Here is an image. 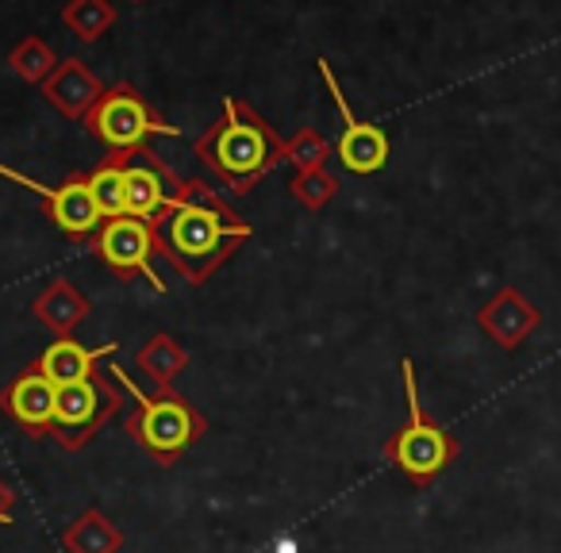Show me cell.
I'll return each mask as SVG.
<instances>
[{
	"label": "cell",
	"mask_w": 561,
	"mask_h": 553,
	"mask_svg": "<svg viewBox=\"0 0 561 553\" xmlns=\"http://www.w3.org/2000/svg\"><path fill=\"white\" fill-rule=\"evenodd\" d=\"M112 377L119 381V389H127V396L135 400V412L124 419L127 435L158 461V465H173L196 438L204 435V415L188 404L185 396L170 389H158L154 396L139 389L127 373L112 369Z\"/></svg>",
	"instance_id": "obj_1"
},
{
	"label": "cell",
	"mask_w": 561,
	"mask_h": 553,
	"mask_svg": "<svg viewBox=\"0 0 561 553\" xmlns=\"http://www.w3.org/2000/svg\"><path fill=\"white\" fill-rule=\"evenodd\" d=\"M250 227L247 223H231L224 208L216 204H188L181 200L173 208L170 223L162 234V250L170 254V262L178 269L188 273V281H204L211 269L227 257V242L231 239H247Z\"/></svg>",
	"instance_id": "obj_2"
},
{
	"label": "cell",
	"mask_w": 561,
	"mask_h": 553,
	"mask_svg": "<svg viewBox=\"0 0 561 553\" xmlns=\"http://www.w3.org/2000/svg\"><path fill=\"white\" fill-rule=\"evenodd\" d=\"M404 396H408V423L389 438L385 446V458L400 469L412 484H431L446 465L454 461L458 453V442L438 427L435 419H427L423 412V400H420V389H415V366L404 361Z\"/></svg>",
	"instance_id": "obj_3"
},
{
	"label": "cell",
	"mask_w": 561,
	"mask_h": 553,
	"mask_svg": "<svg viewBox=\"0 0 561 553\" xmlns=\"http://www.w3.org/2000/svg\"><path fill=\"white\" fill-rule=\"evenodd\" d=\"M224 112H227L224 127L204 139L201 154H204V162L216 165V173L227 181V185L247 193V188L277 162L280 147L262 124H254V119L247 116V112L239 116V104L234 101H227Z\"/></svg>",
	"instance_id": "obj_4"
},
{
	"label": "cell",
	"mask_w": 561,
	"mask_h": 553,
	"mask_svg": "<svg viewBox=\"0 0 561 553\" xmlns=\"http://www.w3.org/2000/svg\"><path fill=\"white\" fill-rule=\"evenodd\" d=\"M116 407H119V396L112 389H104L96 377L78 381V384H66V389H58L50 435H55L66 450H78V446H85L89 438L116 415Z\"/></svg>",
	"instance_id": "obj_5"
},
{
	"label": "cell",
	"mask_w": 561,
	"mask_h": 553,
	"mask_svg": "<svg viewBox=\"0 0 561 553\" xmlns=\"http://www.w3.org/2000/svg\"><path fill=\"white\" fill-rule=\"evenodd\" d=\"M93 131L101 135L112 150H139L150 135H181L178 127L158 124L147 104L127 85L101 96V104H96V112H93Z\"/></svg>",
	"instance_id": "obj_6"
},
{
	"label": "cell",
	"mask_w": 561,
	"mask_h": 553,
	"mask_svg": "<svg viewBox=\"0 0 561 553\" xmlns=\"http://www.w3.org/2000/svg\"><path fill=\"white\" fill-rule=\"evenodd\" d=\"M0 177H9V181H16V185L32 188V193L47 196L50 219H55L66 234H89V231H96V227H101L104 216H101V208H96V200H93L89 177H73V181H66V185L50 188V185H43V181L27 177V173L9 170V165H0Z\"/></svg>",
	"instance_id": "obj_7"
},
{
	"label": "cell",
	"mask_w": 561,
	"mask_h": 553,
	"mask_svg": "<svg viewBox=\"0 0 561 553\" xmlns=\"http://www.w3.org/2000/svg\"><path fill=\"white\" fill-rule=\"evenodd\" d=\"M96 250L101 257L112 265L116 273H142L158 292H165L162 277H154L150 269V250H154V227H147L142 219L135 216H119V219H108L96 239Z\"/></svg>",
	"instance_id": "obj_8"
},
{
	"label": "cell",
	"mask_w": 561,
	"mask_h": 553,
	"mask_svg": "<svg viewBox=\"0 0 561 553\" xmlns=\"http://www.w3.org/2000/svg\"><path fill=\"white\" fill-rule=\"evenodd\" d=\"M323 78H328V89H331V101H335V108L343 112V139H339V158H343V165L351 173H377L385 162H389V139H385L381 127L374 124H358L351 112V104H346L343 89H339V81L331 78V66L320 62Z\"/></svg>",
	"instance_id": "obj_9"
},
{
	"label": "cell",
	"mask_w": 561,
	"mask_h": 553,
	"mask_svg": "<svg viewBox=\"0 0 561 553\" xmlns=\"http://www.w3.org/2000/svg\"><path fill=\"white\" fill-rule=\"evenodd\" d=\"M55 404H58V389L39 369L20 373L9 389L0 392V407H4V412L24 427V435H32V438L50 430V423H55Z\"/></svg>",
	"instance_id": "obj_10"
},
{
	"label": "cell",
	"mask_w": 561,
	"mask_h": 553,
	"mask_svg": "<svg viewBox=\"0 0 561 553\" xmlns=\"http://www.w3.org/2000/svg\"><path fill=\"white\" fill-rule=\"evenodd\" d=\"M119 343H108V346H96V350H85L81 343H73V338H58L55 346H47L39 358V373L47 377L55 389H66V384H78V381H89L96 369V361L108 358V354H116Z\"/></svg>",
	"instance_id": "obj_11"
},
{
	"label": "cell",
	"mask_w": 561,
	"mask_h": 553,
	"mask_svg": "<svg viewBox=\"0 0 561 553\" xmlns=\"http://www.w3.org/2000/svg\"><path fill=\"white\" fill-rule=\"evenodd\" d=\"M481 327L496 338L504 350H515L530 331L538 327V312L519 297L515 289H504L489 308L481 312Z\"/></svg>",
	"instance_id": "obj_12"
},
{
	"label": "cell",
	"mask_w": 561,
	"mask_h": 553,
	"mask_svg": "<svg viewBox=\"0 0 561 553\" xmlns=\"http://www.w3.org/2000/svg\"><path fill=\"white\" fill-rule=\"evenodd\" d=\"M62 545L66 553H119L124 550V530L104 511L89 507L70 522V530L62 534Z\"/></svg>",
	"instance_id": "obj_13"
},
{
	"label": "cell",
	"mask_w": 561,
	"mask_h": 553,
	"mask_svg": "<svg viewBox=\"0 0 561 553\" xmlns=\"http://www.w3.org/2000/svg\"><path fill=\"white\" fill-rule=\"evenodd\" d=\"M101 93H104L101 81H96L93 73L81 70L78 62H66L47 85L50 104H55V108H62L66 116H85V112L101 101Z\"/></svg>",
	"instance_id": "obj_14"
},
{
	"label": "cell",
	"mask_w": 561,
	"mask_h": 553,
	"mask_svg": "<svg viewBox=\"0 0 561 553\" xmlns=\"http://www.w3.org/2000/svg\"><path fill=\"white\" fill-rule=\"evenodd\" d=\"M35 315H39L50 331H58V335H70V331L89 315V300L81 297L70 281H55L39 300H35Z\"/></svg>",
	"instance_id": "obj_15"
},
{
	"label": "cell",
	"mask_w": 561,
	"mask_h": 553,
	"mask_svg": "<svg viewBox=\"0 0 561 553\" xmlns=\"http://www.w3.org/2000/svg\"><path fill=\"white\" fill-rule=\"evenodd\" d=\"M165 208V181L154 165H131L127 170V216L154 223L158 211Z\"/></svg>",
	"instance_id": "obj_16"
},
{
	"label": "cell",
	"mask_w": 561,
	"mask_h": 553,
	"mask_svg": "<svg viewBox=\"0 0 561 553\" xmlns=\"http://www.w3.org/2000/svg\"><path fill=\"white\" fill-rule=\"evenodd\" d=\"M135 366L142 369V377H147L150 384H158V389H170L173 377H178L181 369L188 366V354L181 350V346L173 343L170 335H154V338H150V343L139 350Z\"/></svg>",
	"instance_id": "obj_17"
},
{
	"label": "cell",
	"mask_w": 561,
	"mask_h": 553,
	"mask_svg": "<svg viewBox=\"0 0 561 553\" xmlns=\"http://www.w3.org/2000/svg\"><path fill=\"white\" fill-rule=\"evenodd\" d=\"M89 188H93V200L104 219L127 216V170L119 162L101 165V170L89 177Z\"/></svg>",
	"instance_id": "obj_18"
},
{
	"label": "cell",
	"mask_w": 561,
	"mask_h": 553,
	"mask_svg": "<svg viewBox=\"0 0 561 553\" xmlns=\"http://www.w3.org/2000/svg\"><path fill=\"white\" fill-rule=\"evenodd\" d=\"M108 20H112V12L104 9V0H78L70 9V24L78 27L81 39H96Z\"/></svg>",
	"instance_id": "obj_19"
},
{
	"label": "cell",
	"mask_w": 561,
	"mask_h": 553,
	"mask_svg": "<svg viewBox=\"0 0 561 553\" xmlns=\"http://www.w3.org/2000/svg\"><path fill=\"white\" fill-rule=\"evenodd\" d=\"M335 177H328V173H320V170H300V177H297V185H293V193L300 196V200L308 204V208H320L323 200H331L335 196Z\"/></svg>",
	"instance_id": "obj_20"
},
{
	"label": "cell",
	"mask_w": 561,
	"mask_h": 553,
	"mask_svg": "<svg viewBox=\"0 0 561 553\" xmlns=\"http://www.w3.org/2000/svg\"><path fill=\"white\" fill-rule=\"evenodd\" d=\"M285 154H289L300 170H320V162L328 158V142H323L316 131H305V135H297V139H293V147L285 150Z\"/></svg>",
	"instance_id": "obj_21"
},
{
	"label": "cell",
	"mask_w": 561,
	"mask_h": 553,
	"mask_svg": "<svg viewBox=\"0 0 561 553\" xmlns=\"http://www.w3.org/2000/svg\"><path fill=\"white\" fill-rule=\"evenodd\" d=\"M12 66H16V73L20 78H27V81H39L43 73L50 70V55L43 50V43H27V47H20L16 50V58H12Z\"/></svg>",
	"instance_id": "obj_22"
},
{
	"label": "cell",
	"mask_w": 561,
	"mask_h": 553,
	"mask_svg": "<svg viewBox=\"0 0 561 553\" xmlns=\"http://www.w3.org/2000/svg\"><path fill=\"white\" fill-rule=\"evenodd\" d=\"M12 499H16V496H12V488L0 481V527H9V522H12Z\"/></svg>",
	"instance_id": "obj_23"
}]
</instances>
